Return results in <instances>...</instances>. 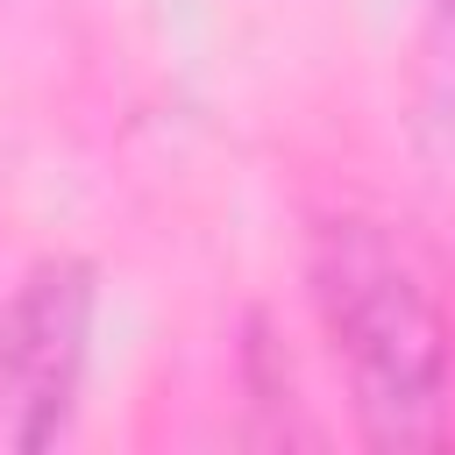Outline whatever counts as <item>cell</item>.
<instances>
[{"label": "cell", "instance_id": "1", "mask_svg": "<svg viewBox=\"0 0 455 455\" xmlns=\"http://www.w3.org/2000/svg\"><path fill=\"white\" fill-rule=\"evenodd\" d=\"M306 284L363 434L377 448H441L455 419V334L412 256L370 220H327Z\"/></svg>", "mask_w": 455, "mask_h": 455}, {"label": "cell", "instance_id": "2", "mask_svg": "<svg viewBox=\"0 0 455 455\" xmlns=\"http://www.w3.org/2000/svg\"><path fill=\"white\" fill-rule=\"evenodd\" d=\"M92 263L43 256L0 306V455H36L71 427L92 355Z\"/></svg>", "mask_w": 455, "mask_h": 455}, {"label": "cell", "instance_id": "3", "mask_svg": "<svg viewBox=\"0 0 455 455\" xmlns=\"http://www.w3.org/2000/svg\"><path fill=\"white\" fill-rule=\"evenodd\" d=\"M441 14H455V0H441Z\"/></svg>", "mask_w": 455, "mask_h": 455}]
</instances>
